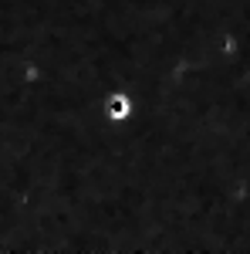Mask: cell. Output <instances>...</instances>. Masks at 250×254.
<instances>
[{
	"label": "cell",
	"instance_id": "cell-1",
	"mask_svg": "<svg viewBox=\"0 0 250 254\" xmlns=\"http://www.w3.org/2000/svg\"><path fill=\"white\" fill-rule=\"evenodd\" d=\"M108 116L112 119H125L129 116V98L125 95H112L108 98Z\"/></svg>",
	"mask_w": 250,
	"mask_h": 254
}]
</instances>
